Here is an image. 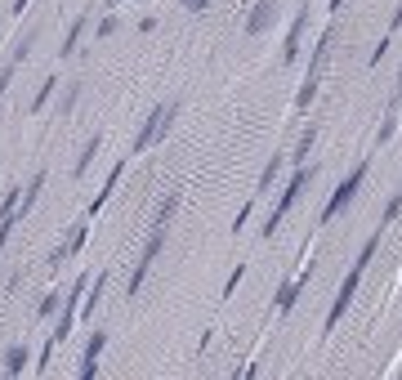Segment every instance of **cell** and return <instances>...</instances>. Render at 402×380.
I'll return each instance as SVG.
<instances>
[{"instance_id":"36","label":"cell","mask_w":402,"mask_h":380,"mask_svg":"<svg viewBox=\"0 0 402 380\" xmlns=\"http://www.w3.org/2000/svg\"><path fill=\"white\" fill-rule=\"evenodd\" d=\"M112 5H117V0H112Z\"/></svg>"},{"instance_id":"31","label":"cell","mask_w":402,"mask_h":380,"mask_svg":"<svg viewBox=\"0 0 402 380\" xmlns=\"http://www.w3.org/2000/svg\"><path fill=\"white\" fill-rule=\"evenodd\" d=\"M179 5H183V9H193V13H201V9L210 5V0H179Z\"/></svg>"},{"instance_id":"28","label":"cell","mask_w":402,"mask_h":380,"mask_svg":"<svg viewBox=\"0 0 402 380\" xmlns=\"http://www.w3.org/2000/svg\"><path fill=\"white\" fill-rule=\"evenodd\" d=\"M251 210H255V202H246V206H241V210H237V219H233V233H241V229H246V219H251Z\"/></svg>"},{"instance_id":"15","label":"cell","mask_w":402,"mask_h":380,"mask_svg":"<svg viewBox=\"0 0 402 380\" xmlns=\"http://www.w3.org/2000/svg\"><path fill=\"white\" fill-rule=\"evenodd\" d=\"M98 148H103V134H90V139H85L81 157H76V166H71V175H85V166H90V161L98 157Z\"/></svg>"},{"instance_id":"22","label":"cell","mask_w":402,"mask_h":380,"mask_svg":"<svg viewBox=\"0 0 402 380\" xmlns=\"http://www.w3.org/2000/svg\"><path fill=\"white\" fill-rule=\"evenodd\" d=\"M54 90H59V76H50V81H45V86H40V90H36V98H32V112H40V108H45Z\"/></svg>"},{"instance_id":"25","label":"cell","mask_w":402,"mask_h":380,"mask_svg":"<svg viewBox=\"0 0 402 380\" xmlns=\"http://www.w3.org/2000/svg\"><path fill=\"white\" fill-rule=\"evenodd\" d=\"M32 45H36V32H32V36H23L18 45H13V59H9V63H23L27 54H32Z\"/></svg>"},{"instance_id":"30","label":"cell","mask_w":402,"mask_h":380,"mask_svg":"<svg viewBox=\"0 0 402 380\" xmlns=\"http://www.w3.org/2000/svg\"><path fill=\"white\" fill-rule=\"evenodd\" d=\"M13 67H18V63H5V67H0V98H5V90H9V76H13Z\"/></svg>"},{"instance_id":"19","label":"cell","mask_w":402,"mask_h":380,"mask_svg":"<svg viewBox=\"0 0 402 380\" xmlns=\"http://www.w3.org/2000/svg\"><path fill=\"white\" fill-rule=\"evenodd\" d=\"M175 210H179V188L170 192V197H166L161 206H156V219H152V224H156V229H166V224H170V215H175Z\"/></svg>"},{"instance_id":"14","label":"cell","mask_w":402,"mask_h":380,"mask_svg":"<svg viewBox=\"0 0 402 380\" xmlns=\"http://www.w3.org/2000/svg\"><path fill=\"white\" fill-rule=\"evenodd\" d=\"M282 152H272V161L264 166V175H260V184H255V197H264V192H272V184H277V175H282Z\"/></svg>"},{"instance_id":"4","label":"cell","mask_w":402,"mask_h":380,"mask_svg":"<svg viewBox=\"0 0 402 380\" xmlns=\"http://www.w3.org/2000/svg\"><path fill=\"white\" fill-rule=\"evenodd\" d=\"M367 171H371V161H357V166H353V171H349V179H344V184H340V188L331 192V202L322 206L318 224H331V219L340 215V210H344V206L353 202V197H357V188H362V179H367Z\"/></svg>"},{"instance_id":"27","label":"cell","mask_w":402,"mask_h":380,"mask_svg":"<svg viewBox=\"0 0 402 380\" xmlns=\"http://www.w3.org/2000/svg\"><path fill=\"white\" fill-rule=\"evenodd\" d=\"M54 309H59V291H50V295H45V300H40V309H36V313H40V318H50V313H54Z\"/></svg>"},{"instance_id":"16","label":"cell","mask_w":402,"mask_h":380,"mask_svg":"<svg viewBox=\"0 0 402 380\" xmlns=\"http://www.w3.org/2000/svg\"><path fill=\"white\" fill-rule=\"evenodd\" d=\"M81 36H85V18H76L67 27V40L59 45V59H71V54H76V45H81Z\"/></svg>"},{"instance_id":"17","label":"cell","mask_w":402,"mask_h":380,"mask_svg":"<svg viewBox=\"0 0 402 380\" xmlns=\"http://www.w3.org/2000/svg\"><path fill=\"white\" fill-rule=\"evenodd\" d=\"M27 362H32V358H27V349H23V345H13L9 354H5V376H23Z\"/></svg>"},{"instance_id":"12","label":"cell","mask_w":402,"mask_h":380,"mask_svg":"<svg viewBox=\"0 0 402 380\" xmlns=\"http://www.w3.org/2000/svg\"><path fill=\"white\" fill-rule=\"evenodd\" d=\"M121 171H125V161H117V166H112V175H108V184H103V192H98V197H94V202H90V210H85V219H94V215H98V210H103V206H108V197H112V192H117V184H121Z\"/></svg>"},{"instance_id":"32","label":"cell","mask_w":402,"mask_h":380,"mask_svg":"<svg viewBox=\"0 0 402 380\" xmlns=\"http://www.w3.org/2000/svg\"><path fill=\"white\" fill-rule=\"evenodd\" d=\"M398 27H402V0H398V9H394V23H389V36L398 32Z\"/></svg>"},{"instance_id":"34","label":"cell","mask_w":402,"mask_h":380,"mask_svg":"<svg viewBox=\"0 0 402 380\" xmlns=\"http://www.w3.org/2000/svg\"><path fill=\"white\" fill-rule=\"evenodd\" d=\"M344 5H349V0H331V13H340Z\"/></svg>"},{"instance_id":"2","label":"cell","mask_w":402,"mask_h":380,"mask_svg":"<svg viewBox=\"0 0 402 380\" xmlns=\"http://www.w3.org/2000/svg\"><path fill=\"white\" fill-rule=\"evenodd\" d=\"M313 179H318V166H299V171H295V179H291V184H286V192H282V202H277V206H272V215L264 219V237H272V233H277V229H282V219H286V210H291V206L299 202V192H304V188L313 184Z\"/></svg>"},{"instance_id":"1","label":"cell","mask_w":402,"mask_h":380,"mask_svg":"<svg viewBox=\"0 0 402 380\" xmlns=\"http://www.w3.org/2000/svg\"><path fill=\"white\" fill-rule=\"evenodd\" d=\"M179 117V103H161V108H152L148 112V121L139 125V134H134V148L130 152H148L152 144H161V139L170 134V125H175Z\"/></svg>"},{"instance_id":"11","label":"cell","mask_w":402,"mask_h":380,"mask_svg":"<svg viewBox=\"0 0 402 380\" xmlns=\"http://www.w3.org/2000/svg\"><path fill=\"white\" fill-rule=\"evenodd\" d=\"M304 23H309V5L291 18V32H286V45H282V63H295L299 59V40H304Z\"/></svg>"},{"instance_id":"24","label":"cell","mask_w":402,"mask_h":380,"mask_svg":"<svg viewBox=\"0 0 402 380\" xmlns=\"http://www.w3.org/2000/svg\"><path fill=\"white\" fill-rule=\"evenodd\" d=\"M76 98H81V86H76V81H71V86L63 90V98H59V112H63V117H67L71 108H76Z\"/></svg>"},{"instance_id":"35","label":"cell","mask_w":402,"mask_h":380,"mask_svg":"<svg viewBox=\"0 0 402 380\" xmlns=\"http://www.w3.org/2000/svg\"><path fill=\"white\" fill-rule=\"evenodd\" d=\"M398 94H402V72H398Z\"/></svg>"},{"instance_id":"9","label":"cell","mask_w":402,"mask_h":380,"mask_svg":"<svg viewBox=\"0 0 402 380\" xmlns=\"http://www.w3.org/2000/svg\"><path fill=\"white\" fill-rule=\"evenodd\" d=\"M313 269H318V264H313V260H309V269H299L295 277H286V282H282V291H277V300H272V309H277V313H291V304L299 300V291H304V287H309V277H313Z\"/></svg>"},{"instance_id":"21","label":"cell","mask_w":402,"mask_h":380,"mask_svg":"<svg viewBox=\"0 0 402 380\" xmlns=\"http://www.w3.org/2000/svg\"><path fill=\"white\" fill-rule=\"evenodd\" d=\"M103 287H108V273H98V277H94V291H90V300H85V313H90V318H94L98 300H103Z\"/></svg>"},{"instance_id":"5","label":"cell","mask_w":402,"mask_h":380,"mask_svg":"<svg viewBox=\"0 0 402 380\" xmlns=\"http://www.w3.org/2000/svg\"><path fill=\"white\" fill-rule=\"evenodd\" d=\"M161 242H166V229H156L152 224V233H148V246H143V255H139V264H134V273H130V287H125V295H134L143 291V282H148V269H152V260L161 255Z\"/></svg>"},{"instance_id":"3","label":"cell","mask_w":402,"mask_h":380,"mask_svg":"<svg viewBox=\"0 0 402 380\" xmlns=\"http://www.w3.org/2000/svg\"><path fill=\"white\" fill-rule=\"evenodd\" d=\"M331 40H335V32L326 27V32L318 36V45H313V59H309V76H304V86H299V94H295V112H309L313 94H318V76H322V63H326V54H331Z\"/></svg>"},{"instance_id":"26","label":"cell","mask_w":402,"mask_h":380,"mask_svg":"<svg viewBox=\"0 0 402 380\" xmlns=\"http://www.w3.org/2000/svg\"><path fill=\"white\" fill-rule=\"evenodd\" d=\"M241 277H246V264H237V269L228 273V282H224V300H228V295H233V291L241 287Z\"/></svg>"},{"instance_id":"18","label":"cell","mask_w":402,"mask_h":380,"mask_svg":"<svg viewBox=\"0 0 402 380\" xmlns=\"http://www.w3.org/2000/svg\"><path fill=\"white\" fill-rule=\"evenodd\" d=\"M313 144H318V125H309V130H304V134H299V144L291 148V161H304Z\"/></svg>"},{"instance_id":"23","label":"cell","mask_w":402,"mask_h":380,"mask_svg":"<svg viewBox=\"0 0 402 380\" xmlns=\"http://www.w3.org/2000/svg\"><path fill=\"white\" fill-rule=\"evenodd\" d=\"M398 215H402V192H394V197H389V206H384V215H380V229H389Z\"/></svg>"},{"instance_id":"7","label":"cell","mask_w":402,"mask_h":380,"mask_svg":"<svg viewBox=\"0 0 402 380\" xmlns=\"http://www.w3.org/2000/svg\"><path fill=\"white\" fill-rule=\"evenodd\" d=\"M90 287V277H76V282H71V291H67V300H63V318H59V327L50 331V340L54 345H63L67 335H71V322H76V304H81V291Z\"/></svg>"},{"instance_id":"20","label":"cell","mask_w":402,"mask_h":380,"mask_svg":"<svg viewBox=\"0 0 402 380\" xmlns=\"http://www.w3.org/2000/svg\"><path fill=\"white\" fill-rule=\"evenodd\" d=\"M394 130H398V98H394V108H389V117H384V121H380V134H376V148H380V144H389V139H394Z\"/></svg>"},{"instance_id":"33","label":"cell","mask_w":402,"mask_h":380,"mask_svg":"<svg viewBox=\"0 0 402 380\" xmlns=\"http://www.w3.org/2000/svg\"><path fill=\"white\" fill-rule=\"evenodd\" d=\"M27 5H32V0H13V5H9V9H13V13H23Z\"/></svg>"},{"instance_id":"8","label":"cell","mask_w":402,"mask_h":380,"mask_svg":"<svg viewBox=\"0 0 402 380\" xmlns=\"http://www.w3.org/2000/svg\"><path fill=\"white\" fill-rule=\"evenodd\" d=\"M85 237H90V219H81L76 229H71V233L63 237V242H59V246H54L50 255H45V264H50V269H59V264H67V260H71V255H76V251L85 246Z\"/></svg>"},{"instance_id":"6","label":"cell","mask_w":402,"mask_h":380,"mask_svg":"<svg viewBox=\"0 0 402 380\" xmlns=\"http://www.w3.org/2000/svg\"><path fill=\"white\" fill-rule=\"evenodd\" d=\"M362 264H353L349 269V277H344V287H340V295H335V304H331V313H326V322H322V335H331L335 327H340V318H344V309L353 304V295H357V287H362Z\"/></svg>"},{"instance_id":"29","label":"cell","mask_w":402,"mask_h":380,"mask_svg":"<svg viewBox=\"0 0 402 380\" xmlns=\"http://www.w3.org/2000/svg\"><path fill=\"white\" fill-rule=\"evenodd\" d=\"M117 27H121V18H117V13H108V18L98 23V36H112V32H117Z\"/></svg>"},{"instance_id":"10","label":"cell","mask_w":402,"mask_h":380,"mask_svg":"<svg viewBox=\"0 0 402 380\" xmlns=\"http://www.w3.org/2000/svg\"><path fill=\"white\" fill-rule=\"evenodd\" d=\"M103 349H108V331H94L90 345H85V354H81V380L98 376V358H103Z\"/></svg>"},{"instance_id":"13","label":"cell","mask_w":402,"mask_h":380,"mask_svg":"<svg viewBox=\"0 0 402 380\" xmlns=\"http://www.w3.org/2000/svg\"><path fill=\"white\" fill-rule=\"evenodd\" d=\"M272 13H277V0H260V5L251 9V18H246V32H251V36H260L264 27L272 23Z\"/></svg>"}]
</instances>
